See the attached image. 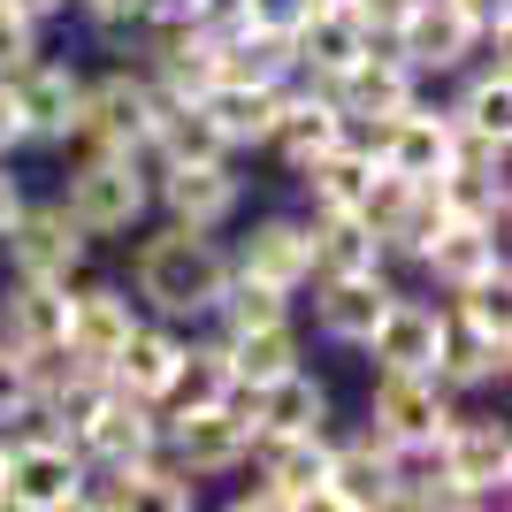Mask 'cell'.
I'll return each instance as SVG.
<instances>
[{
    "instance_id": "cell-5",
    "label": "cell",
    "mask_w": 512,
    "mask_h": 512,
    "mask_svg": "<svg viewBox=\"0 0 512 512\" xmlns=\"http://www.w3.org/2000/svg\"><path fill=\"white\" fill-rule=\"evenodd\" d=\"M153 115H161V92L146 85V69H107L77 100V138L85 146H115V153H146Z\"/></svg>"
},
{
    "instance_id": "cell-29",
    "label": "cell",
    "mask_w": 512,
    "mask_h": 512,
    "mask_svg": "<svg viewBox=\"0 0 512 512\" xmlns=\"http://www.w3.org/2000/svg\"><path fill=\"white\" fill-rule=\"evenodd\" d=\"M512 367V344L482 337V329H467V321L444 314V352H436V383L444 390H482V383H505Z\"/></svg>"
},
{
    "instance_id": "cell-39",
    "label": "cell",
    "mask_w": 512,
    "mask_h": 512,
    "mask_svg": "<svg viewBox=\"0 0 512 512\" xmlns=\"http://www.w3.org/2000/svg\"><path fill=\"white\" fill-rule=\"evenodd\" d=\"M222 0H146V23H207Z\"/></svg>"
},
{
    "instance_id": "cell-6",
    "label": "cell",
    "mask_w": 512,
    "mask_h": 512,
    "mask_svg": "<svg viewBox=\"0 0 512 512\" xmlns=\"http://www.w3.org/2000/svg\"><path fill=\"white\" fill-rule=\"evenodd\" d=\"M451 421H459V413H451V390L436 383V375H398V367H383V375H375V398H367V436H383L390 451H398V444H436Z\"/></svg>"
},
{
    "instance_id": "cell-34",
    "label": "cell",
    "mask_w": 512,
    "mask_h": 512,
    "mask_svg": "<svg viewBox=\"0 0 512 512\" xmlns=\"http://www.w3.org/2000/svg\"><path fill=\"white\" fill-rule=\"evenodd\" d=\"M436 199H444L451 222H490V230H505V214H512L505 169H444L436 176Z\"/></svg>"
},
{
    "instance_id": "cell-1",
    "label": "cell",
    "mask_w": 512,
    "mask_h": 512,
    "mask_svg": "<svg viewBox=\"0 0 512 512\" xmlns=\"http://www.w3.org/2000/svg\"><path fill=\"white\" fill-rule=\"evenodd\" d=\"M130 291L153 306L161 321H207L214 299L230 291V253L214 245V230H169L138 237V253H130Z\"/></svg>"
},
{
    "instance_id": "cell-38",
    "label": "cell",
    "mask_w": 512,
    "mask_h": 512,
    "mask_svg": "<svg viewBox=\"0 0 512 512\" xmlns=\"http://www.w3.org/2000/svg\"><path fill=\"white\" fill-rule=\"evenodd\" d=\"M100 31H130V23H146V0H77Z\"/></svg>"
},
{
    "instance_id": "cell-44",
    "label": "cell",
    "mask_w": 512,
    "mask_h": 512,
    "mask_svg": "<svg viewBox=\"0 0 512 512\" xmlns=\"http://www.w3.org/2000/svg\"><path fill=\"white\" fill-rule=\"evenodd\" d=\"M0 451H8V428H0ZM0 512H8V497H0Z\"/></svg>"
},
{
    "instance_id": "cell-27",
    "label": "cell",
    "mask_w": 512,
    "mask_h": 512,
    "mask_svg": "<svg viewBox=\"0 0 512 512\" xmlns=\"http://www.w3.org/2000/svg\"><path fill=\"white\" fill-rule=\"evenodd\" d=\"M306 428H329V390L306 367L253 383V436H306Z\"/></svg>"
},
{
    "instance_id": "cell-19",
    "label": "cell",
    "mask_w": 512,
    "mask_h": 512,
    "mask_svg": "<svg viewBox=\"0 0 512 512\" xmlns=\"http://www.w3.org/2000/svg\"><path fill=\"white\" fill-rule=\"evenodd\" d=\"M375 367H398V375H436V352H444V306L428 299H390V314L367 329L360 344Z\"/></svg>"
},
{
    "instance_id": "cell-37",
    "label": "cell",
    "mask_w": 512,
    "mask_h": 512,
    "mask_svg": "<svg viewBox=\"0 0 512 512\" xmlns=\"http://www.w3.org/2000/svg\"><path fill=\"white\" fill-rule=\"evenodd\" d=\"M31 54H39V23L23 16L16 0H0V77H8V69H23Z\"/></svg>"
},
{
    "instance_id": "cell-41",
    "label": "cell",
    "mask_w": 512,
    "mask_h": 512,
    "mask_svg": "<svg viewBox=\"0 0 512 512\" xmlns=\"http://www.w3.org/2000/svg\"><path fill=\"white\" fill-rule=\"evenodd\" d=\"M16 146H23V115L8 100V85H0V153H16Z\"/></svg>"
},
{
    "instance_id": "cell-40",
    "label": "cell",
    "mask_w": 512,
    "mask_h": 512,
    "mask_svg": "<svg viewBox=\"0 0 512 512\" xmlns=\"http://www.w3.org/2000/svg\"><path fill=\"white\" fill-rule=\"evenodd\" d=\"M16 207H23V184H16V169H8V153H0V237H8Z\"/></svg>"
},
{
    "instance_id": "cell-17",
    "label": "cell",
    "mask_w": 512,
    "mask_h": 512,
    "mask_svg": "<svg viewBox=\"0 0 512 512\" xmlns=\"http://www.w3.org/2000/svg\"><path fill=\"white\" fill-rule=\"evenodd\" d=\"M77 451H85L92 467H115V459H146V451H161V406H146V398H130V390L107 383V398L85 413V428H77Z\"/></svg>"
},
{
    "instance_id": "cell-33",
    "label": "cell",
    "mask_w": 512,
    "mask_h": 512,
    "mask_svg": "<svg viewBox=\"0 0 512 512\" xmlns=\"http://www.w3.org/2000/svg\"><path fill=\"white\" fill-rule=\"evenodd\" d=\"M237 383L230 367V344H184V360H176V383L161 398V413H199V406H222Z\"/></svg>"
},
{
    "instance_id": "cell-36",
    "label": "cell",
    "mask_w": 512,
    "mask_h": 512,
    "mask_svg": "<svg viewBox=\"0 0 512 512\" xmlns=\"http://www.w3.org/2000/svg\"><path fill=\"white\" fill-rule=\"evenodd\" d=\"M39 413V383H31V360L16 344H0V428L8 421H31Z\"/></svg>"
},
{
    "instance_id": "cell-28",
    "label": "cell",
    "mask_w": 512,
    "mask_h": 512,
    "mask_svg": "<svg viewBox=\"0 0 512 512\" xmlns=\"http://www.w3.org/2000/svg\"><path fill=\"white\" fill-rule=\"evenodd\" d=\"M276 100L283 85H237V77H214L207 92H199V107H207V123L222 130V146H268V123H276Z\"/></svg>"
},
{
    "instance_id": "cell-35",
    "label": "cell",
    "mask_w": 512,
    "mask_h": 512,
    "mask_svg": "<svg viewBox=\"0 0 512 512\" xmlns=\"http://www.w3.org/2000/svg\"><path fill=\"white\" fill-rule=\"evenodd\" d=\"M230 344V367H237V383H268V375H283V367H299V329H291V314L283 321H260V329H237Z\"/></svg>"
},
{
    "instance_id": "cell-15",
    "label": "cell",
    "mask_w": 512,
    "mask_h": 512,
    "mask_svg": "<svg viewBox=\"0 0 512 512\" xmlns=\"http://www.w3.org/2000/svg\"><path fill=\"white\" fill-rule=\"evenodd\" d=\"M344 138V107L329 100V85H314V77H291L276 100V123H268V146L283 153V169L299 176L306 161H321V153Z\"/></svg>"
},
{
    "instance_id": "cell-8",
    "label": "cell",
    "mask_w": 512,
    "mask_h": 512,
    "mask_svg": "<svg viewBox=\"0 0 512 512\" xmlns=\"http://www.w3.org/2000/svg\"><path fill=\"white\" fill-rule=\"evenodd\" d=\"M0 85H8V100H16V115H23V146H69V138H77L85 77L69 62H39V54H31V62L8 69Z\"/></svg>"
},
{
    "instance_id": "cell-18",
    "label": "cell",
    "mask_w": 512,
    "mask_h": 512,
    "mask_svg": "<svg viewBox=\"0 0 512 512\" xmlns=\"http://www.w3.org/2000/svg\"><path fill=\"white\" fill-rule=\"evenodd\" d=\"M390 46L406 54L421 77H436V69H467L474 62V46H482V31H474L451 0H413L406 8V23L390 31Z\"/></svg>"
},
{
    "instance_id": "cell-23",
    "label": "cell",
    "mask_w": 512,
    "mask_h": 512,
    "mask_svg": "<svg viewBox=\"0 0 512 512\" xmlns=\"http://www.w3.org/2000/svg\"><path fill=\"white\" fill-rule=\"evenodd\" d=\"M314 283H321V291H314L321 337H329V344H352V352L367 344V329H375V321L390 314V299H398V291L383 283V268H360V276H314Z\"/></svg>"
},
{
    "instance_id": "cell-31",
    "label": "cell",
    "mask_w": 512,
    "mask_h": 512,
    "mask_svg": "<svg viewBox=\"0 0 512 512\" xmlns=\"http://www.w3.org/2000/svg\"><path fill=\"white\" fill-rule=\"evenodd\" d=\"M482 69L467 77L459 107H451V123L467 130H490V138H512V69H505V46H474Z\"/></svg>"
},
{
    "instance_id": "cell-24",
    "label": "cell",
    "mask_w": 512,
    "mask_h": 512,
    "mask_svg": "<svg viewBox=\"0 0 512 512\" xmlns=\"http://www.w3.org/2000/svg\"><path fill=\"white\" fill-rule=\"evenodd\" d=\"M451 138H459L451 107L436 115V107H421V100H413L406 115H390V123H383V169L413 176V184H436V176L451 169Z\"/></svg>"
},
{
    "instance_id": "cell-26",
    "label": "cell",
    "mask_w": 512,
    "mask_h": 512,
    "mask_svg": "<svg viewBox=\"0 0 512 512\" xmlns=\"http://www.w3.org/2000/svg\"><path fill=\"white\" fill-rule=\"evenodd\" d=\"M367 23L352 16V8H306V23L291 31V62H299V77H314V85H329V77H344V69L367 54Z\"/></svg>"
},
{
    "instance_id": "cell-32",
    "label": "cell",
    "mask_w": 512,
    "mask_h": 512,
    "mask_svg": "<svg viewBox=\"0 0 512 512\" xmlns=\"http://www.w3.org/2000/svg\"><path fill=\"white\" fill-rule=\"evenodd\" d=\"M383 237L352 214H314V276H360V268H383Z\"/></svg>"
},
{
    "instance_id": "cell-13",
    "label": "cell",
    "mask_w": 512,
    "mask_h": 512,
    "mask_svg": "<svg viewBox=\"0 0 512 512\" xmlns=\"http://www.w3.org/2000/svg\"><path fill=\"white\" fill-rule=\"evenodd\" d=\"M321 505L337 512H383L398 505V459L383 436H329V467H321Z\"/></svg>"
},
{
    "instance_id": "cell-3",
    "label": "cell",
    "mask_w": 512,
    "mask_h": 512,
    "mask_svg": "<svg viewBox=\"0 0 512 512\" xmlns=\"http://www.w3.org/2000/svg\"><path fill=\"white\" fill-rule=\"evenodd\" d=\"M85 474H92V459L62 428L8 436V451H0V497L16 512H77L85 505Z\"/></svg>"
},
{
    "instance_id": "cell-10",
    "label": "cell",
    "mask_w": 512,
    "mask_h": 512,
    "mask_svg": "<svg viewBox=\"0 0 512 512\" xmlns=\"http://www.w3.org/2000/svg\"><path fill=\"white\" fill-rule=\"evenodd\" d=\"M360 222L383 237V253L413 260L451 214H444V199H436V184H413V176H398V169H375V184H367V199H360Z\"/></svg>"
},
{
    "instance_id": "cell-22",
    "label": "cell",
    "mask_w": 512,
    "mask_h": 512,
    "mask_svg": "<svg viewBox=\"0 0 512 512\" xmlns=\"http://www.w3.org/2000/svg\"><path fill=\"white\" fill-rule=\"evenodd\" d=\"M62 337H69V283L16 276L8 299H0V344H16L23 360H31V352H54Z\"/></svg>"
},
{
    "instance_id": "cell-4",
    "label": "cell",
    "mask_w": 512,
    "mask_h": 512,
    "mask_svg": "<svg viewBox=\"0 0 512 512\" xmlns=\"http://www.w3.org/2000/svg\"><path fill=\"white\" fill-rule=\"evenodd\" d=\"M253 444H260V482L237 490V512H299V505H321L329 428H306V436H253Z\"/></svg>"
},
{
    "instance_id": "cell-12",
    "label": "cell",
    "mask_w": 512,
    "mask_h": 512,
    "mask_svg": "<svg viewBox=\"0 0 512 512\" xmlns=\"http://www.w3.org/2000/svg\"><path fill=\"white\" fill-rule=\"evenodd\" d=\"M329 100H337L352 123H390V115H406V107L421 100V69H413L398 46H367L344 77H329Z\"/></svg>"
},
{
    "instance_id": "cell-30",
    "label": "cell",
    "mask_w": 512,
    "mask_h": 512,
    "mask_svg": "<svg viewBox=\"0 0 512 512\" xmlns=\"http://www.w3.org/2000/svg\"><path fill=\"white\" fill-rule=\"evenodd\" d=\"M375 169H383V161H375V153H360V146H329L321 153V161H306V192H314V214H352L367 199V184H375Z\"/></svg>"
},
{
    "instance_id": "cell-16",
    "label": "cell",
    "mask_w": 512,
    "mask_h": 512,
    "mask_svg": "<svg viewBox=\"0 0 512 512\" xmlns=\"http://www.w3.org/2000/svg\"><path fill=\"white\" fill-rule=\"evenodd\" d=\"M230 268L253 283H276V291H306L314 283V222H299V214L253 222V237L230 253Z\"/></svg>"
},
{
    "instance_id": "cell-9",
    "label": "cell",
    "mask_w": 512,
    "mask_h": 512,
    "mask_svg": "<svg viewBox=\"0 0 512 512\" xmlns=\"http://www.w3.org/2000/svg\"><path fill=\"white\" fill-rule=\"evenodd\" d=\"M0 245H8V268H16V276H54V283H69L92 253V237L77 230V214H69L62 199H46V207L23 199Z\"/></svg>"
},
{
    "instance_id": "cell-21",
    "label": "cell",
    "mask_w": 512,
    "mask_h": 512,
    "mask_svg": "<svg viewBox=\"0 0 512 512\" xmlns=\"http://www.w3.org/2000/svg\"><path fill=\"white\" fill-rule=\"evenodd\" d=\"M413 260H421L444 291H467V283L512 276V268H505V230H490V222H444V230L428 237Z\"/></svg>"
},
{
    "instance_id": "cell-43",
    "label": "cell",
    "mask_w": 512,
    "mask_h": 512,
    "mask_svg": "<svg viewBox=\"0 0 512 512\" xmlns=\"http://www.w3.org/2000/svg\"><path fill=\"white\" fill-rule=\"evenodd\" d=\"M314 8H352V0H314Z\"/></svg>"
},
{
    "instance_id": "cell-42",
    "label": "cell",
    "mask_w": 512,
    "mask_h": 512,
    "mask_svg": "<svg viewBox=\"0 0 512 512\" xmlns=\"http://www.w3.org/2000/svg\"><path fill=\"white\" fill-rule=\"evenodd\" d=\"M16 8H23V16H31V23H46V16H62L69 0H16Z\"/></svg>"
},
{
    "instance_id": "cell-25",
    "label": "cell",
    "mask_w": 512,
    "mask_h": 512,
    "mask_svg": "<svg viewBox=\"0 0 512 512\" xmlns=\"http://www.w3.org/2000/svg\"><path fill=\"white\" fill-rule=\"evenodd\" d=\"M176 360H184V337H176V321H138L123 337V352L107 360V383L130 390V398H146V406H161L176 383Z\"/></svg>"
},
{
    "instance_id": "cell-2",
    "label": "cell",
    "mask_w": 512,
    "mask_h": 512,
    "mask_svg": "<svg viewBox=\"0 0 512 512\" xmlns=\"http://www.w3.org/2000/svg\"><path fill=\"white\" fill-rule=\"evenodd\" d=\"M62 207L77 214L85 237H123V230H138L146 207H153V169L138 161V153L85 146V161H77L69 184H62Z\"/></svg>"
},
{
    "instance_id": "cell-14",
    "label": "cell",
    "mask_w": 512,
    "mask_h": 512,
    "mask_svg": "<svg viewBox=\"0 0 512 512\" xmlns=\"http://www.w3.org/2000/svg\"><path fill=\"white\" fill-rule=\"evenodd\" d=\"M153 199L169 207V222L184 230H222L245 207V176L230 161H184V169H153Z\"/></svg>"
},
{
    "instance_id": "cell-20",
    "label": "cell",
    "mask_w": 512,
    "mask_h": 512,
    "mask_svg": "<svg viewBox=\"0 0 512 512\" xmlns=\"http://www.w3.org/2000/svg\"><path fill=\"white\" fill-rule=\"evenodd\" d=\"M138 329V299H130L123 283H77L69 291V352L85 367H107L115 352H123V337Z\"/></svg>"
},
{
    "instance_id": "cell-11",
    "label": "cell",
    "mask_w": 512,
    "mask_h": 512,
    "mask_svg": "<svg viewBox=\"0 0 512 512\" xmlns=\"http://www.w3.org/2000/svg\"><path fill=\"white\" fill-rule=\"evenodd\" d=\"M444 482H451V505H505V482H512L505 421H451L444 428Z\"/></svg>"
},
{
    "instance_id": "cell-7",
    "label": "cell",
    "mask_w": 512,
    "mask_h": 512,
    "mask_svg": "<svg viewBox=\"0 0 512 512\" xmlns=\"http://www.w3.org/2000/svg\"><path fill=\"white\" fill-rule=\"evenodd\" d=\"M161 451H169L192 482H214V474H237L253 459V428H245V413H230V406L161 413Z\"/></svg>"
}]
</instances>
